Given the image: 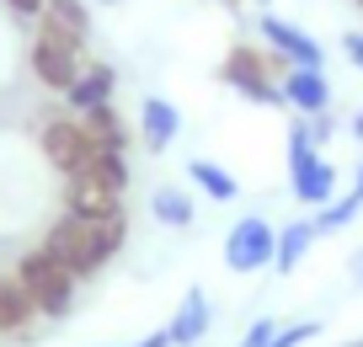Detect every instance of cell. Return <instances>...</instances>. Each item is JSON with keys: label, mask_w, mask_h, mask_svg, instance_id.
I'll list each match as a JSON object with an SVG mask.
<instances>
[{"label": "cell", "mask_w": 363, "mask_h": 347, "mask_svg": "<svg viewBox=\"0 0 363 347\" xmlns=\"http://www.w3.org/2000/svg\"><path fill=\"white\" fill-rule=\"evenodd\" d=\"M123 241H128V214H118V219H75V214H59L43 230L38 246H43L48 257H59L65 272H75V278L86 283L123 251Z\"/></svg>", "instance_id": "obj_1"}, {"label": "cell", "mask_w": 363, "mask_h": 347, "mask_svg": "<svg viewBox=\"0 0 363 347\" xmlns=\"http://www.w3.org/2000/svg\"><path fill=\"white\" fill-rule=\"evenodd\" d=\"M16 283L27 289V299L38 304V321H65L69 310H75V289L80 278L75 272H65V262L48 257L43 246H27L22 257H16Z\"/></svg>", "instance_id": "obj_2"}, {"label": "cell", "mask_w": 363, "mask_h": 347, "mask_svg": "<svg viewBox=\"0 0 363 347\" xmlns=\"http://www.w3.org/2000/svg\"><path fill=\"white\" fill-rule=\"evenodd\" d=\"M278 70H294L289 65L284 54H262V48H251V43H235L225 54V65H219V75H225V86L230 91H240V97L246 101H257V107H278V101H284V86H272V75H278Z\"/></svg>", "instance_id": "obj_3"}, {"label": "cell", "mask_w": 363, "mask_h": 347, "mask_svg": "<svg viewBox=\"0 0 363 347\" xmlns=\"http://www.w3.org/2000/svg\"><path fill=\"white\" fill-rule=\"evenodd\" d=\"M38 150H43V160L69 182V177H86L102 145L86 134V123H80L75 112H48L43 128H38Z\"/></svg>", "instance_id": "obj_4"}, {"label": "cell", "mask_w": 363, "mask_h": 347, "mask_svg": "<svg viewBox=\"0 0 363 347\" xmlns=\"http://www.w3.org/2000/svg\"><path fill=\"white\" fill-rule=\"evenodd\" d=\"M33 27L38 33H33V48H27V70L38 75V86L65 97V91L75 86L80 65H86V43H75V38L54 33V27H43V22H33Z\"/></svg>", "instance_id": "obj_5"}, {"label": "cell", "mask_w": 363, "mask_h": 347, "mask_svg": "<svg viewBox=\"0 0 363 347\" xmlns=\"http://www.w3.org/2000/svg\"><path fill=\"white\" fill-rule=\"evenodd\" d=\"M272 251H278V230H272L262 214H246V219L230 224V236H225V268L230 272L272 268Z\"/></svg>", "instance_id": "obj_6"}, {"label": "cell", "mask_w": 363, "mask_h": 347, "mask_svg": "<svg viewBox=\"0 0 363 347\" xmlns=\"http://www.w3.org/2000/svg\"><path fill=\"white\" fill-rule=\"evenodd\" d=\"M257 33L267 38V48H272V54H284L289 65H305V70H320V65H326V48H320L305 27L284 22V16L262 11V16H257Z\"/></svg>", "instance_id": "obj_7"}, {"label": "cell", "mask_w": 363, "mask_h": 347, "mask_svg": "<svg viewBox=\"0 0 363 347\" xmlns=\"http://www.w3.org/2000/svg\"><path fill=\"white\" fill-rule=\"evenodd\" d=\"M59 203H65V214H75V219H118V214H123V198L107 192L102 182H91V177H69L65 187H59Z\"/></svg>", "instance_id": "obj_8"}, {"label": "cell", "mask_w": 363, "mask_h": 347, "mask_svg": "<svg viewBox=\"0 0 363 347\" xmlns=\"http://www.w3.org/2000/svg\"><path fill=\"white\" fill-rule=\"evenodd\" d=\"M113 91H118V70L107 65V59H86V65H80V75H75V86L65 91V107L80 118V112L113 101Z\"/></svg>", "instance_id": "obj_9"}, {"label": "cell", "mask_w": 363, "mask_h": 347, "mask_svg": "<svg viewBox=\"0 0 363 347\" xmlns=\"http://www.w3.org/2000/svg\"><path fill=\"white\" fill-rule=\"evenodd\" d=\"M208 315H214L208 294H203V289H187V294H182V304H177V315L166 321L171 347H198V342L208 336Z\"/></svg>", "instance_id": "obj_10"}, {"label": "cell", "mask_w": 363, "mask_h": 347, "mask_svg": "<svg viewBox=\"0 0 363 347\" xmlns=\"http://www.w3.org/2000/svg\"><path fill=\"white\" fill-rule=\"evenodd\" d=\"M284 101L294 112H305V118H315V112H326L331 107V80H326V70H305V65H294L284 75Z\"/></svg>", "instance_id": "obj_11"}, {"label": "cell", "mask_w": 363, "mask_h": 347, "mask_svg": "<svg viewBox=\"0 0 363 347\" xmlns=\"http://www.w3.org/2000/svg\"><path fill=\"white\" fill-rule=\"evenodd\" d=\"M177 134H182L177 101H166V97H145V101H139V139H145V150H155V155H160Z\"/></svg>", "instance_id": "obj_12"}, {"label": "cell", "mask_w": 363, "mask_h": 347, "mask_svg": "<svg viewBox=\"0 0 363 347\" xmlns=\"http://www.w3.org/2000/svg\"><path fill=\"white\" fill-rule=\"evenodd\" d=\"M38 321V304L16 283V272H0V336H27Z\"/></svg>", "instance_id": "obj_13"}, {"label": "cell", "mask_w": 363, "mask_h": 347, "mask_svg": "<svg viewBox=\"0 0 363 347\" xmlns=\"http://www.w3.org/2000/svg\"><path fill=\"white\" fill-rule=\"evenodd\" d=\"M38 22L65 33V38H75V43H91V6L86 0H43V16H38Z\"/></svg>", "instance_id": "obj_14"}, {"label": "cell", "mask_w": 363, "mask_h": 347, "mask_svg": "<svg viewBox=\"0 0 363 347\" xmlns=\"http://www.w3.org/2000/svg\"><path fill=\"white\" fill-rule=\"evenodd\" d=\"M331 192H337V166L331 160H305V166H294V198L299 203H331Z\"/></svg>", "instance_id": "obj_15"}, {"label": "cell", "mask_w": 363, "mask_h": 347, "mask_svg": "<svg viewBox=\"0 0 363 347\" xmlns=\"http://www.w3.org/2000/svg\"><path fill=\"white\" fill-rule=\"evenodd\" d=\"M80 123H86V134L96 139L102 150H123V155H128V123H123V112H118L113 101H102V107L80 112Z\"/></svg>", "instance_id": "obj_16"}, {"label": "cell", "mask_w": 363, "mask_h": 347, "mask_svg": "<svg viewBox=\"0 0 363 347\" xmlns=\"http://www.w3.org/2000/svg\"><path fill=\"white\" fill-rule=\"evenodd\" d=\"M310 241H315V224H310V219L284 224V230H278V251H272V268H278V272H294L299 262H305Z\"/></svg>", "instance_id": "obj_17"}, {"label": "cell", "mask_w": 363, "mask_h": 347, "mask_svg": "<svg viewBox=\"0 0 363 347\" xmlns=\"http://www.w3.org/2000/svg\"><path fill=\"white\" fill-rule=\"evenodd\" d=\"M150 214H155L160 224H171V230H187V224H193V198H187V192L182 187H171V182H160L155 192H150Z\"/></svg>", "instance_id": "obj_18"}, {"label": "cell", "mask_w": 363, "mask_h": 347, "mask_svg": "<svg viewBox=\"0 0 363 347\" xmlns=\"http://www.w3.org/2000/svg\"><path fill=\"white\" fill-rule=\"evenodd\" d=\"M187 177H193V182H198V187H203L214 203H235V198H240V182L230 177L219 160H208V155H198L193 166H187Z\"/></svg>", "instance_id": "obj_19"}, {"label": "cell", "mask_w": 363, "mask_h": 347, "mask_svg": "<svg viewBox=\"0 0 363 347\" xmlns=\"http://www.w3.org/2000/svg\"><path fill=\"white\" fill-rule=\"evenodd\" d=\"M86 177L102 182L107 192H118V198H123V192H128V155H123V150H96V160H91Z\"/></svg>", "instance_id": "obj_20"}, {"label": "cell", "mask_w": 363, "mask_h": 347, "mask_svg": "<svg viewBox=\"0 0 363 347\" xmlns=\"http://www.w3.org/2000/svg\"><path fill=\"white\" fill-rule=\"evenodd\" d=\"M358 209H363V198H358V192H347L342 203H337V198L320 203V214H315L310 224H315V236H337V230H347V224L358 219Z\"/></svg>", "instance_id": "obj_21"}, {"label": "cell", "mask_w": 363, "mask_h": 347, "mask_svg": "<svg viewBox=\"0 0 363 347\" xmlns=\"http://www.w3.org/2000/svg\"><path fill=\"white\" fill-rule=\"evenodd\" d=\"M315 155H320V150H315V139H310V123L299 118V123L289 128V171L305 166V160H315Z\"/></svg>", "instance_id": "obj_22"}, {"label": "cell", "mask_w": 363, "mask_h": 347, "mask_svg": "<svg viewBox=\"0 0 363 347\" xmlns=\"http://www.w3.org/2000/svg\"><path fill=\"white\" fill-rule=\"evenodd\" d=\"M310 336H320V326H315V321H299V326H289V331H284V326H278V336H272V347H305Z\"/></svg>", "instance_id": "obj_23"}, {"label": "cell", "mask_w": 363, "mask_h": 347, "mask_svg": "<svg viewBox=\"0 0 363 347\" xmlns=\"http://www.w3.org/2000/svg\"><path fill=\"white\" fill-rule=\"evenodd\" d=\"M272 336H278V321H272V315H257L251 331L240 336V347H272Z\"/></svg>", "instance_id": "obj_24"}, {"label": "cell", "mask_w": 363, "mask_h": 347, "mask_svg": "<svg viewBox=\"0 0 363 347\" xmlns=\"http://www.w3.org/2000/svg\"><path fill=\"white\" fill-rule=\"evenodd\" d=\"M0 6H6L16 22H38V16H43V0H0Z\"/></svg>", "instance_id": "obj_25"}, {"label": "cell", "mask_w": 363, "mask_h": 347, "mask_svg": "<svg viewBox=\"0 0 363 347\" xmlns=\"http://www.w3.org/2000/svg\"><path fill=\"white\" fill-rule=\"evenodd\" d=\"M305 123H310V139H315V145L331 139V118H326V112H315V118H305Z\"/></svg>", "instance_id": "obj_26"}, {"label": "cell", "mask_w": 363, "mask_h": 347, "mask_svg": "<svg viewBox=\"0 0 363 347\" xmlns=\"http://www.w3.org/2000/svg\"><path fill=\"white\" fill-rule=\"evenodd\" d=\"M342 48H347V59L363 70V33H347V38H342Z\"/></svg>", "instance_id": "obj_27"}, {"label": "cell", "mask_w": 363, "mask_h": 347, "mask_svg": "<svg viewBox=\"0 0 363 347\" xmlns=\"http://www.w3.org/2000/svg\"><path fill=\"white\" fill-rule=\"evenodd\" d=\"M134 347H171V336H166V331H150L145 342H134Z\"/></svg>", "instance_id": "obj_28"}, {"label": "cell", "mask_w": 363, "mask_h": 347, "mask_svg": "<svg viewBox=\"0 0 363 347\" xmlns=\"http://www.w3.org/2000/svg\"><path fill=\"white\" fill-rule=\"evenodd\" d=\"M352 134H358V139H363V112H358V118H352Z\"/></svg>", "instance_id": "obj_29"}, {"label": "cell", "mask_w": 363, "mask_h": 347, "mask_svg": "<svg viewBox=\"0 0 363 347\" xmlns=\"http://www.w3.org/2000/svg\"><path fill=\"white\" fill-rule=\"evenodd\" d=\"M352 272H358V278H363V251H358V257H352Z\"/></svg>", "instance_id": "obj_30"}, {"label": "cell", "mask_w": 363, "mask_h": 347, "mask_svg": "<svg viewBox=\"0 0 363 347\" xmlns=\"http://www.w3.org/2000/svg\"><path fill=\"white\" fill-rule=\"evenodd\" d=\"M352 192H358V198H363V166H358V187H352Z\"/></svg>", "instance_id": "obj_31"}, {"label": "cell", "mask_w": 363, "mask_h": 347, "mask_svg": "<svg viewBox=\"0 0 363 347\" xmlns=\"http://www.w3.org/2000/svg\"><path fill=\"white\" fill-rule=\"evenodd\" d=\"M96 6H123V0H96Z\"/></svg>", "instance_id": "obj_32"}, {"label": "cell", "mask_w": 363, "mask_h": 347, "mask_svg": "<svg viewBox=\"0 0 363 347\" xmlns=\"http://www.w3.org/2000/svg\"><path fill=\"white\" fill-rule=\"evenodd\" d=\"M257 6H272V0H257Z\"/></svg>", "instance_id": "obj_33"}, {"label": "cell", "mask_w": 363, "mask_h": 347, "mask_svg": "<svg viewBox=\"0 0 363 347\" xmlns=\"http://www.w3.org/2000/svg\"><path fill=\"white\" fill-rule=\"evenodd\" d=\"M225 6H240V0H225Z\"/></svg>", "instance_id": "obj_34"}]
</instances>
